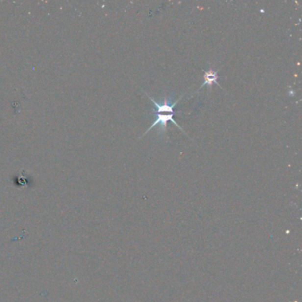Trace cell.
<instances>
[{
    "label": "cell",
    "mask_w": 302,
    "mask_h": 302,
    "mask_svg": "<svg viewBox=\"0 0 302 302\" xmlns=\"http://www.w3.org/2000/svg\"><path fill=\"white\" fill-rule=\"evenodd\" d=\"M173 115L174 114H161V113H158L157 114V119L152 123V124L151 125V127L147 129L146 133L143 135L142 137L145 136V135H147V133L149 132L150 130H151V128H153V127H155L157 124H160V128H159V132L160 134H166L167 133V124H168V122L170 121V122H172L173 124L177 127V128L180 129V130H182L184 134L185 132L183 131V128H181L180 126H179L178 124L176 123V121L173 119ZM186 135V134H185Z\"/></svg>",
    "instance_id": "obj_1"
},
{
    "label": "cell",
    "mask_w": 302,
    "mask_h": 302,
    "mask_svg": "<svg viewBox=\"0 0 302 302\" xmlns=\"http://www.w3.org/2000/svg\"><path fill=\"white\" fill-rule=\"evenodd\" d=\"M146 93V92H145ZM146 95H147L148 98H149V100L154 104L156 107H157V109H158V113H168V114H174V107L175 105H176L177 103H178L180 100H182V98H183V95L182 96H180L178 100L176 101H175L173 102L172 104H170V99H168L167 97L164 96V101H163V104H159L158 102H156L154 101V99H152L151 97L149 96L148 94L146 93Z\"/></svg>",
    "instance_id": "obj_2"
},
{
    "label": "cell",
    "mask_w": 302,
    "mask_h": 302,
    "mask_svg": "<svg viewBox=\"0 0 302 302\" xmlns=\"http://www.w3.org/2000/svg\"><path fill=\"white\" fill-rule=\"evenodd\" d=\"M218 78H219L218 73L215 71L214 69H208L207 71H205V73H204V80L205 81L202 83V85L200 87V89L198 90V92L200 90H201L202 88L206 87V86H207L211 90L213 84H217L219 87H221V85H220L219 82H218Z\"/></svg>",
    "instance_id": "obj_3"
}]
</instances>
